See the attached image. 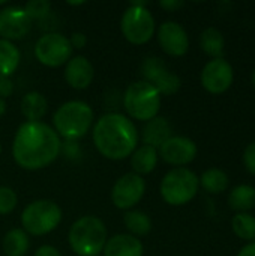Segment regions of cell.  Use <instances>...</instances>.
Wrapping results in <instances>:
<instances>
[{"instance_id": "cell-6", "label": "cell", "mask_w": 255, "mask_h": 256, "mask_svg": "<svg viewBox=\"0 0 255 256\" xmlns=\"http://www.w3.org/2000/svg\"><path fill=\"white\" fill-rule=\"evenodd\" d=\"M155 18L144 2H131L120 20V30L125 39L134 45L149 42L155 34Z\"/></svg>"}, {"instance_id": "cell-14", "label": "cell", "mask_w": 255, "mask_h": 256, "mask_svg": "<svg viewBox=\"0 0 255 256\" xmlns=\"http://www.w3.org/2000/svg\"><path fill=\"white\" fill-rule=\"evenodd\" d=\"M159 156L170 165L183 166L197 156V146L186 136H171L159 147Z\"/></svg>"}, {"instance_id": "cell-39", "label": "cell", "mask_w": 255, "mask_h": 256, "mask_svg": "<svg viewBox=\"0 0 255 256\" xmlns=\"http://www.w3.org/2000/svg\"><path fill=\"white\" fill-rule=\"evenodd\" d=\"M0 154H2V144H0Z\"/></svg>"}, {"instance_id": "cell-21", "label": "cell", "mask_w": 255, "mask_h": 256, "mask_svg": "<svg viewBox=\"0 0 255 256\" xmlns=\"http://www.w3.org/2000/svg\"><path fill=\"white\" fill-rule=\"evenodd\" d=\"M20 51L18 48L5 39H0V80L9 78L20 64Z\"/></svg>"}, {"instance_id": "cell-9", "label": "cell", "mask_w": 255, "mask_h": 256, "mask_svg": "<svg viewBox=\"0 0 255 256\" xmlns=\"http://www.w3.org/2000/svg\"><path fill=\"white\" fill-rule=\"evenodd\" d=\"M35 56L39 63L48 68H59L69 62L72 46L66 36L60 33H47L35 45Z\"/></svg>"}, {"instance_id": "cell-31", "label": "cell", "mask_w": 255, "mask_h": 256, "mask_svg": "<svg viewBox=\"0 0 255 256\" xmlns=\"http://www.w3.org/2000/svg\"><path fill=\"white\" fill-rule=\"evenodd\" d=\"M69 42H71L72 50H74V48L81 50V48H84V46H86V44H87V38H86V34H84V33H81V32H75V33H72V34H71Z\"/></svg>"}, {"instance_id": "cell-25", "label": "cell", "mask_w": 255, "mask_h": 256, "mask_svg": "<svg viewBox=\"0 0 255 256\" xmlns=\"http://www.w3.org/2000/svg\"><path fill=\"white\" fill-rule=\"evenodd\" d=\"M200 184L209 194H221L228 188V176L219 168H210L203 172L201 178H198Z\"/></svg>"}, {"instance_id": "cell-32", "label": "cell", "mask_w": 255, "mask_h": 256, "mask_svg": "<svg viewBox=\"0 0 255 256\" xmlns=\"http://www.w3.org/2000/svg\"><path fill=\"white\" fill-rule=\"evenodd\" d=\"M14 92V82L11 78H2L0 80V98H9Z\"/></svg>"}, {"instance_id": "cell-5", "label": "cell", "mask_w": 255, "mask_h": 256, "mask_svg": "<svg viewBox=\"0 0 255 256\" xmlns=\"http://www.w3.org/2000/svg\"><path fill=\"white\" fill-rule=\"evenodd\" d=\"M123 106L126 112L140 122H149L155 118L161 106L159 92L146 81H137L129 84L123 96Z\"/></svg>"}, {"instance_id": "cell-15", "label": "cell", "mask_w": 255, "mask_h": 256, "mask_svg": "<svg viewBox=\"0 0 255 256\" xmlns=\"http://www.w3.org/2000/svg\"><path fill=\"white\" fill-rule=\"evenodd\" d=\"M158 40L161 48L174 57L186 54L189 48V39L186 30L176 21H165L158 28Z\"/></svg>"}, {"instance_id": "cell-38", "label": "cell", "mask_w": 255, "mask_h": 256, "mask_svg": "<svg viewBox=\"0 0 255 256\" xmlns=\"http://www.w3.org/2000/svg\"><path fill=\"white\" fill-rule=\"evenodd\" d=\"M252 82H254V86H255V70H254V74H252Z\"/></svg>"}, {"instance_id": "cell-2", "label": "cell", "mask_w": 255, "mask_h": 256, "mask_svg": "<svg viewBox=\"0 0 255 256\" xmlns=\"http://www.w3.org/2000/svg\"><path fill=\"white\" fill-rule=\"evenodd\" d=\"M96 150L107 159L122 160L129 158L138 144L135 124L123 114L110 112L102 116L93 128Z\"/></svg>"}, {"instance_id": "cell-17", "label": "cell", "mask_w": 255, "mask_h": 256, "mask_svg": "<svg viewBox=\"0 0 255 256\" xmlns=\"http://www.w3.org/2000/svg\"><path fill=\"white\" fill-rule=\"evenodd\" d=\"M104 256H143V243L131 234H117L107 240Z\"/></svg>"}, {"instance_id": "cell-36", "label": "cell", "mask_w": 255, "mask_h": 256, "mask_svg": "<svg viewBox=\"0 0 255 256\" xmlns=\"http://www.w3.org/2000/svg\"><path fill=\"white\" fill-rule=\"evenodd\" d=\"M6 112V100L0 98V117Z\"/></svg>"}, {"instance_id": "cell-23", "label": "cell", "mask_w": 255, "mask_h": 256, "mask_svg": "<svg viewBox=\"0 0 255 256\" xmlns=\"http://www.w3.org/2000/svg\"><path fill=\"white\" fill-rule=\"evenodd\" d=\"M29 236L24 230H11L3 238V252L6 256H24L29 250Z\"/></svg>"}, {"instance_id": "cell-10", "label": "cell", "mask_w": 255, "mask_h": 256, "mask_svg": "<svg viewBox=\"0 0 255 256\" xmlns=\"http://www.w3.org/2000/svg\"><path fill=\"white\" fill-rule=\"evenodd\" d=\"M141 75L144 76L143 81L153 86L159 94H174L182 86L180 78L173 74L159 57L146 58L141 64Z\"/></svg>"}, {"instance_id": "cell-1", "label": "cell", "mask_w": 255, "mask_h": 256, "mask_svg": "<svg viewBox=\"0 0 255 256\" xmlns=\"http://www.w3.org/2000/svg\"><path fill=\"white\" fill-rule=\"evenodd\" d=\"M60 136L42 122L23 123L12 142V156L18 166L35 171L53 164L60 154Z\"/></svg>"}, {"instance_id": "cell-24", "label": "cell", "mask_w": 255, "mask_h": 256, "mask_svg": "<svg viewBox=\"0 0 255 256\" xmlns=\"http://www.w3.org/2000/svg\"><path fill=\"white\" fill-rule=\"evenodd\" d=\"M200 45L206 54L213 58H222L224 56V36L216 27H207L200 38Z\"/></svg>"}, {"instance_id": "cell-7", "label": "cell", "mask_w": 255, "mask_h": 256, "mask_svg": "<svg viewBox=\"0 0 255 256\" xmlns=\"http://www.w3.org/2000/svg\"><path fill=\"white\" fill-rule=\"evenodd\" d=\"M198 177L188 168H174L161 182V196L170 206L188 204L198 192Z\"/></svg>"}, {"instance_id": "cell-22", "label": "cell", "mask_w": 255, "mask_h": 256, "mask_svg": "<svg viewBox=\"0 0 255 256\" xmlns=\"http://www.w3.org/2000/svg\"><path fill=\"white\" fill-rule=\"evenodd\" d=\"M228 204L239 213H246L255 207V188L249 184L236 186L228 195Z\"/></svg>"}, {"instance_id": "cell-27", "label": "cell", "mask_w": 255, "mask_h": 256, "mask_svg": "<svg viewBox=\"0 0 255 256\" xmlns=\"http://www.w3.org/2000/svg\"><path fill=\"white\" fill-rule=\"evenodd\" d=\"M231 226L234 234L242 240H255V218L249 213H237L233 220Z\"/></svg>"}, {"instance_id": "cell-30", "label": "cell", "mask_w": 255, "mask_h": 256, "mask_svg": "<svg viewBox=\"0 0 255 256\" xmlns=\"http://www.w3.org/2000/svg\"><path fill=\"white\" fill-rule=\"evenodd\" d=\"M243 164L246 166V170L255 176V142H251L243 153Z\"/></svg>"}, {"instance_id": "cell-4", "label": "cell", "mask_w": 255, "mask_h": 256, "mask_svg": "<svg viewBox=\"0 0 255 256\" xmlns=\"http://www.w3.org/2000/svg\"><path fill=\"white\" fill-rule=\"evenodd\" d=\"M53 123L59 136L74 141L89 132L93 123V111L86 102L69 100L57 108L53 116Z\"/></svg>"}, {"instance_id": "cell-16", "label": "cell", "mask_w": 255, "mask_h": 256, "mask_svg": "<svg viewBox=\"0 0 255 256\" xmlns=\"http://www.w3.org/2000/svg\"><path fill=\"white\" fill-rule=\"evenodd\" d=\"M93 76H95L93 66L86 57L75 56V57H71L69 62L66 63L65 80L72 88L75 90L87 88L92 84Z\"/></svg>"}, {"instance_id": "cell-8", "label": "cell", "mask_w": 255, "mask_h": 256, "mask_svg": "<svg viewBox=\"0 0 255 256\" xmlns=\"http://www.w3.org/2000/svg\"><path fill=\"white\" fill-rule=\"evenodd\" d=\"M60 222V207L48 200H38L30 202L21 214V225L24 231L32 236H45L54 231Z\"/></svg>"}, {"instance_id": "cell-3", "label": "cell", "mask_w": 255, "mask_h": 256, "mask_svg": "<svg viewBox=\"0 0 255 256\" xmlns=\"http://www.w3.org/2000/svg\"><path fill=\"white\" fill-rule=\"evenodd\" d=\"M69 246L78 256H98L107 243V228L95 216H83L75 220L68 234Z\"/></svg>"}, {"instance_id": "cell-20", "label": "cell", "mask_w": 255, "mask_h": 256, "mask_svg": "<svg viewBox=\"0 0 255 256\" xmlns=\"http://www.w3.org/2000/svg\"><path fill=\"white\" fill-rule=\"evenodd\" d=\"M48 108L45 96L39 92H29L21 99V114L29 122H39Z\"/></svg>"}, {"instance_id": "cell-29", "label": "cell", "mask_w": 255, "mask_h": 256, "mask_svg": "<svg viewBox=\"0 0 255 256\" xmlns=\"http://www.w3.org/2000/svg\"><path fill=\"white\" fill-rule=\"evenodd\" d=\"M17 202H18L17 194L11 188L2 186L0 188V216L12 213L14 208L17 207Z\"/></svg>"}, {"instance_id": "cell-33", "label": "cell", "mask_w": 255, "mask_h": 256, "mask_svg": "<svg viewBox=\"0 0 255 256\" xmlns=\"http://www.w3.org/2000/svg\"><path fill=\"white\" fill-rule=\"evenodd\" d=\"M185 3L182 2V0H162V2H159V6L161 8H164L165 10H168V12H174V10H177L179 8H182Z\"/></svg>"}, {"instance_id": "cell-28", "label": "cell", "mask_w": 255, "mask_h": 256, "mask_svg": "<svg viewBox=\"0 0 255 256\" xmlns=\"http://www.w3.org/2000/svg\"><path fill=\"white\" fill-rule=\"evenodd\" d=\"M50 9H51V4L47 0H30L24 6V10L30 16V20L44 18L45 15H48Z\"/></svg>"}, {"instance_id": "cell-13", "label": "cell", "mask_w": 255, "mask_h": 256, "mask_svg": "<svg viewBox=\"0 0 255 256\" xmlns=\"http://www.w3.org/2000/svg\"><path fill=\"white\" fill-rule=\"evenodd\" d=\"M32 27V20L24 8L9 6L0 10V36L5 40H18L24 38Z\"/></svg>"}, {"instance_id": "cell-18", "label": "cell", "mask_w": 255, "mask_h": 256, "mask_svg": "<svg viewBox=\"0 0 255 256\" xmlns=\"http://www.w3.org/2000/svg\"><path fill=\"white\" fill-rule=\"evenodd\" d=\"M171 124L165 117L156 116L155 118L146 122L143 128V142L153 148H159L168 138H171Z\"/></svg>"}, {"instance_id": "cell-26", "label": "cell", "mask_w": 255, "mask_h": 256, "mask_svg": "<svg viewBox=\"0 0 255 256\" xmlns=\"http://www.w3.org/2000/svg\"><path fill=\"white\" fill-rule=\"evenodd\" d=\"M123 224L126 230L131 232V236H147L152 230V220L150 218L138 210L126 212L123 216Z\"/></svg>"}, {"instance_id": "cell-11", "label": "cell", "mask_w": 255, "mask_h": 256, "mask_svg": "<svg viewBox=\"0 0 255 256\" xmlns=\"http://www.w3.org/2000/svg\"><path fill=\"white\" fill-rule=\"evenodd\" d=\"M144 192H146L144 178L135 172H128L114 183L111 190V201L117 208L128 210L141 201Z\"/></svg>"}, {"instance_id": "cell-35", "label": "cell", "mask_w": 255, "mask_h": 256, "mask_svg": "<svg viewBox=\"0 0 255 256\" xmlns=\"http://www.w3.org/2000/svg\"><path fill=\"white\" fill-rule=\"evenodd\" d=\"M237 256H255V242L242 248V250L237 254Z\"/></svg>"}, {"instance_id": "cell-12", "label": "cell", "mask_w": 255, "mask_h": 256, "mask_svg": "<svg viewBox=\"0 0 255 256\" xmlns=\"http://www.w3.org/2000/svg\"><path fill=\"white\" fill-rule=\"evenodd\" d=\"M233 82V68L222 58H213L201 70V84L203 87L213 94L224 93L230 88Z\"/></svg>"}, {"instance_id": "cell-34", "label": "cell", "mask_w": 255, "mask_h": 256, "mask_svg": "<svg viewBox=\"0 0 255 256\" xmlns=\"http://www.w3.org/2000/svg\"><path fill=\"white\" fill-rule=\"evenodd\" d=\"M35 256H62V254L56 248H53V246H41L36 250Z\"/></svg>"}, {"instance_id": "cell-37", "label": "cell", "mask_w": 255, "mask_h": 256, "mask_svg": "<svg viewBox=\"0 0 255 256\" xmlns=\"http://www.w3.org/2000/svg\"><path fill=\"white\" fill-rule=\"evenodd\" d=\"M68 4H71V6H78V4H84V2H68Z\"/></svg>"}, {"instance_id": "cell-19", "label": "cell", "mask_w": 255, "mask_h": 256, "mask_svg": "<svg viewBox=\"0 0 255 256\" xmlns=\"http://www.w3.org/2000/svg\"><path fill=\"white\" fill-rule=\"evenodd\" d=\"M158 164V150L150 146H141L135 148V152L131 154V165L135 174L146 176L150 174Z\"/></svg>"}]
</instances>
